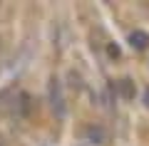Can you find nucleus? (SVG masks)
<instances>
[{"instance_id": "nucleus-2", "label": "nucleus", "mask_w": 149, "mask_h": 146, "mask_svg": "<svg viewBox=\"0 0 149 146\" xmlns=\"http://www.w3.org/2000/svg\"><path fill=\"white\" fill-rule=\"evenodd\" d=\"M119 89H122V97H124V99H132V97H134V82H132V79L124 77L122 82H119Z\"/></svg>"}, {"instance_id": "nucleus-3", "label": "nucleus", "mask_w": 149, "mask_h": 146, "mask_svg": "<svg viewBox=\"0 0 149 146\" xmlns=\"http://www.w3.org/2000/svg\"><path fill=\"white\" fill-rule=\"evenodd\" d=\"M144 104L149 107V89H147V92H144Z\"/></svg>"}, {"instance_id": "nucleus-1", "label": "nucleus", "mask_w": 149, "mask_h": 146, "mask_svg": "<svg viewBox=\"0 0 149 146\" xmlns=\"http://www.w3.org/2000/svg\"><path fill=\"white\" fill-rule=\"evenodd\" d=\"M129 45L137 47V50H144V47L149 45V35H147V32H142V30H134L132 35H129Z\"/></svg>"}]
</instances>
